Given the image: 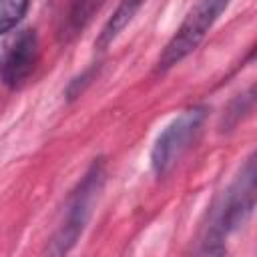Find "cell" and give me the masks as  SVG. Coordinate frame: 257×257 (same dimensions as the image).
<instances>
[{"label": "cell", "mask_w": 257, "mask_h": 257, "mask_svg": "<svg viewBox=\"0 0 257 257\" xmlns=\"http://www.w3.org/2000/svg\"><path fill=\"white\" fill-rule=\"evenodd\" d=\"M255 155H249L243 167L239 169L235 181L227 187V191L219 197V201L213 207L201 253L223 255L227 251L225 239L247 223L255 209Z\"/></svg>", "instance_id": "6da1fadb"}, {"label": "cell", "mask_w": 257, "mask_h": 257, "mask_svg": "<svg viewBox=\"0 0 257 257\" xmlns=\"http://www.w3.org/2000/svg\"><path fill=\"white\" fill-rule=\"evenodd\" d=\"M104 175H106L104 159H94L64 205V215H62V221H60L52 241H50L48 253L64 255L76 245L78 237L82 235V231L92 215L94 203L102 191Z\"/></svg>", "instance_id": "7a4b0ae2"}, {"label": "cell", "mask_w": 257, "mask_h": 257, "mask_svg": "<svg viewBox=\"0 0 257 257\" xmlns=\"http://www.w3.org/2000/svg\"><path fill=\"white\" fill-rule=\"evenodd\" d=\"M229 2L231 0H197V4L187 12L185 20L173 34V38L163 48L157 60V70L165 72L179 64L183 58H187L203 42V38L217 22V18L225 12Z\"/></svg>", "instance_id": "3957f363"}, {"label": "cell", "mask_w": 257, "mask_h": 257, "mask_svg": "<svg viewBox=\"0 0 257 257\" xmlns=\"http://www.w3.org/2000/svg\"><path fill=\"white\" fill-rule=\"evenodd\" d=\"M209 114V108L203 104L191 106L183 110L179 116H175L157 137L153 151H151V167L157 177H165L177 161L183 157V153L191 147V143L201 133V126L205 124Z\"/></svg>", "instance_id": "277c9868"}, {"label": "cell", "mask_w": 257, "mask_h": 257, "mask_svg": "<svg viewBox=\"0 0 257 257\" xmlns=\"http://www.w3.org/2000/svg\"><path fill=\"white\" fill-rule=\"evenodd\" d=\"M38 62V36L32 28L16 32L2 50L0 56V78L8 88H20Z\"/></svg>", "instance_id": "5b68a950"}, {"label": "cell", "mask_w": 257, "mask_h": 257, "mask_svg": "<svg viewBox=\"0 0 257 257\" xmlns=\"http://www.w3.org/2000/svg\"><path fill=\"white\" fill-rule=\"evenodd\" d=\"M145 2H147V0H120V4L116 6V10L112 12V16H110V18L106 20V24L102 26V30H100V34H98L94 46H96L98 50L106 48V46L131 24V20L137 16V12L141 10V6H143Z\"/></svg>", "instance_id": "8992f818"}, {"label": "cell", "mask_w": 257, "mask_h": 257, "mask_svg": "<svg viewBox=\"0 0 257 257\" xmlns=\"http://www.w3.org/2000/svg\"><path fill=\"white\" fill-rule=\"evenodd\" d=\"M104 0H70L68 4V12H66V22H64V30L66 36L72 38L78 32H82L88 22L94 18V14L100 10Z\"/></svg>", "instance_id": "52a82bcc"}, {"label": "cell", "mask_w": 257, "mask_h": 257, "mask_svg": "<svg viewBox=\"0 0 257 257\" xmlns=\"http://www.w3.org/2000/svg\"><path fill=\"white\" fill-rule=\"evenodd\" d=\"M253 102H255V90H253V86L247 90V92H243V94H239L231 104H229V108H227V112H225V116H223V131H229V128H233L243 116H247L251 110H253Z\"/></svg>", "instance_id": "ba28073f"}, {"label": "cell", "mask_w": 257, "mask_h": 257, "mask_svg": "<svg viewBox=\"0 0 257 257\" xmlns=\"http://www.w3.org/2000/svg\"><path fill=\"white\" fill-rule=\"evenodd\" d=\"M30 0H0V34L10 32L28 12Z\"/></svg>", "instance_id": "9c48e42d"}, {"label": "cell", "mask_w": 257, "mask_h": 257, "mask_svg": "<svg viewBox=\"0 0 257 257\" xmlns=\"http://www.w3.org/2000/svg\"><path fill=\"white\" fill-rule=\"evenodd\" d=\"M92 74H94V66L92 68H88V70H84L80 76H76L70 84H68V88H66V94H68V98H76L80 92H82V88L90 82V78H92Z\"/></svg>", "instance_id": "30bf717a"}]
</instances>
